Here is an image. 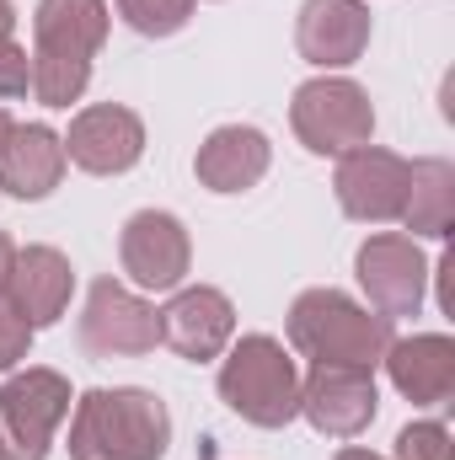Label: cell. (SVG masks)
<instances>
[{"mask_svg":"<svg viewBox=\"0 0 455 460\" xmlns=\"http://www.w3.org/2000/svg\"><path fill=\"white\" fill-rule=\"evenodd\" d=\"M380 364L391 369V385H397L413 407H445L455 396V343L445 332L402 338V343L386 348Z\"/></svg>","mask_w":455,"mask_h":460,"instance_id":"18","label":"cell"},{"mask_svg":"<svg viewBox=\"0 0 455 460\" xmlns=\"http://www.w3.org/2000/svg\"><path fill=\"white\" fill-rule=\"evenodd\" d=\"M407 182H413V161H402L380 145H359V150L338 155V172H333V193H338L343 215L364 220V226L402 220Z\"/></svg>","mask_w":455,"mask_h":460,"instance_id":"9","label":"cell"},{"mask_svg":"<svg viewBox=\"0 0 455 460\" xmlns=\"http://www.w3.org/2000/svg\"><path fill=\"white\" fill-rule=\"evenodd\" d=\"M65 177V139L49 123H11L0 139V188L22 204L49 199Z\"/></svg>","mask_w":455,"mask_h":460,"instance_id":"15","label":"cell"},{"mask_svg":"<svg viewBox=\"0 0 455 460\" xmlns=\"http://www.w3.org/2000/svg\"><path fill=\"white\" fill-rule=\"evenodd\" d=\"M333 460H380V456H370V450H359V445H343Z\"/></svg>","mask_w":455,"mask_h":460,"instance_id":"25","label":"cell"},{"mask_svg":"<svg viewBox=\"0 0 455 460\" xmlns=\"http://www.w3.org/2000/svg\"><path fill=\"white\" fill-rule=\"evenodd\" d=\"M59 139H65V161H76L92 177H118L145 155V123L118 102L81 108L70 118V134H59Z\"/></svg>","mask_w":455,"mask_h":460,"instance_id":"12","label":"cell"},{"mask_svg":"<svg viewBox=\"0 0 455 460\" xmlns=\"http://www.w3.org/2000/svg\"><path fill=\"white\" fill-rule=\"evenodd\" d=\"M391 343V316L348 300L343 289H306L290 305V348L306 353L311 364L375 369Z\"/></svg>","mask_w":455,"mask_h":460,"instance_id":"3","label":"cell"},{"mask_svg":"<svg viewBox=\"0 0 455 460\" xmlns=\"http://www.w3.org/2000/svg\"><path fill=\"white\" fill-rule=\"evenodd\" d=\"M161 316V343L172 353H183L188 364H204V358H220L236 332V305H230L226 289L215 284H193V289H177Z\"/></svg>","mask_w":455,"mask_h":460,"instance_id":"13","label":"cell"},{"mask_svg":"<svg viewBox=\"0 0 455 460\" xmlns=\"http://www.w3.org/2000/svg\"><path fill=\"white\" fill-rule=\"evenodd\" d=\"M402 220L413 235H434L445 241L455 220V166L429 155V161H413V182H407V204H402Z\"/></svg>","mask_w":455,"mask_h":460,"instance_id":"19","label":"cell"},{"mask_svg":"<svg viewBox=\"0 0 455 460\" xmlns=\"http://www.w3.org/2000/svg\"><path fill=\"white\" fill-rule=\"evenodd\" d=\"M108 38V0H38L32 11V97L43 108L81 102L92 59Z\"/></svg>","mask_w":455,"mask_h":460,"instance_id":"1","label":"cell"},{"mask_svg":"<svg viewBox=\"0 0 455 460\" xmlns=\"http://www.w3.org/2000/svg\"><path fill=\"white\" fill-rule=\"evenodd\" d=\"M300 412L311 418L317 434L327 439H353L375 423L380 396H375V375L370 369H348V364H317L300 380Z\"/></svg>","mask_w":455,"mask_h":460,"instance_id":"11","label":"cell"},{"mask_svg":"<svg viewBox=\"0 0 455 460\" xmlns=\"http://www.w3.org/2000/svg\"><path fill=\"white\" fill-rule=\"evenodd\" d=\"M70 418V380L59 369H22L0 385V456L49 460L54 429Z\"/></svg>","mask_w":455,"mask_h":460,"instance_id":"6","label":"cell"},{"mask_svg":"<svg viewBox=\"0 0 455 460\" xmlns=\"http://www.w3.org/2000/svg\"><path fill=\"white\" fill-rule=\"evenodd\" d=\"M76 332L92 358H145L161 343V316L150 300H139L118 279H97L86 289V311Z\"/></svg>","mask_w":455,"mask_h":460,"instance_id":"7","label":"cell"},{"mask_svg":"<svg viewBox=\"0 0 455 460\" xmlns=\"http://www.w3.org/2000/svg\"><path fill=\"white\" fill-rule=\"evenodd\" d=\"M118 257H123V273L139 284V289H177L193 268V241L177 215L166 209H139L129 215V226L118 235Z\"/></svg>","mask_w":455,"mask_h":460,"instance_id":"10","label":"cell"},{"mask_svg":"<svg viewBox=\"0 0 455 460\" xmlns=\"http://www.w3.org/2000/svg\"><path fill=\"white\" fill-rule=\"evenodd\" d=\"M290 123H295V139L311 155H348V150L375 139L370 92L359 81H343V75L306 81L295 92V102H290Z\"/></svg>","mask_w":455,"mask_h":460,"instance_id":"5","label":"cell"},{"mask_svg":"<svg viewBox=\"0 0 455 460\" xmlns=\"http://www.w3.org/2000/svg\"><path fill=\"white\" fill-rule=\"evenodd\" d=\"M118 16L139 32V38H172L188 27L193 0H118Z\"/></svg>","mask_w":455,"mask_h":460,"instance_id":"20","label":"cell"},{"mask_svg":"<svg viewBox=\"0 0 455 460\" xmlns=\"http://www.w3.org/2000/svg\"><path fill=\"white\" fill-rule=\"evenodd\" d=\"M295 49L300 59L343 70L370 49V5L364 0H306L295 16Z\"/></svg>","mask_w":455,"mask_h":460,"instance_id":"14","label":"cell"},{"mask_svg":"<svg viewBox=\"0 0 455 460\" xmlns=\"http://www.w3.org/2000/svg\"><path fill=\"white\" fill-rule=\"evenodd\" d=\"M70 289H76V273H70V257L59 246H22L16 262H11V284H5V300L38 327H54L70 305Z\"/></svg>","mask_w":455,"mask_h":460,"instance_id":"16","label":"cell"},{"mask_svg":"<svg viewBox=\"0 0 455 460\" xmlns=\"http://www.w3.org/2000/svg\"><path fill=\"white\" fill-rule=\"evenodd\" d=\"M5 134H11V113H5V108H0V139H5Z\"/></svg>","mask_w":455,"mask_h":460,"instance_id":"27","label":"cell"},{"mask_svg":"<svg viewBox=\"0 0 455 460\" xmlns=\"http://www.w3.org/2000/svg\"><path fill=\"white\" fill-rule=\"evenodd\" d=\"M220 402L252 429H284L300 412V369L279 338L252 332L220 364Z\"/></svg>","mask_w":455,"mask_h":460,"instance_id":"4","label":"cell"},{"mask_svg":"<svg viewBox=\"0 0 455 460\" xmlns=\"http://www.w3.org/2000/svg\"><path fill=\"white\" fill-rule=\"evenodd\" d=\"M359 268V289L370 295V311L380 316H418L424 305V284H429V257L418 246V235H397V230H380L359 246L353 257Z\"/></svg>","mask_w":455,"mask_h":460,"instance_id":"8","label":"cell"},{"mask_svg":"<svg viewBox=\"0 0 455 460\" xmlns=\"http://www.w3.org/2000/svg\"><path fill=\"white\" fill-rule=\"evenodd\" d=\"M27 348H32V322L0 295V369H16L27 358Z\"/></svg>","mask_w":455,"mask_h":460,"instance_id":"23","label":"cell"},{"mask_svg":"<svg viewBox=\"0 0 455 460\" xmlns=\"http://www.w3.org/2000/svg\"><path fill=\"white\" fill-rule=\"evenodd\" d=\"M268 161H273V145H268L263 128H252V123H226V128H215V134L199 145L193 172H199V182H204L210 193H246V188H257V182L268 177Z\"/></svg>","mask_w":455,"mask_h":460,"instance_id":"17","label":"cell"},{"mask_svg":"<svg viewBox=\"0 0 455 460\" xmlns=\"http://www.w3.org/2000/svg\"><path fill=\"white\" fill-rule=\"evenodd\" d=\"M11 262H16V241L0 230V295H5V284H11Z\"/></svg>","mask_w":455,"mask_h":460,"instance_id":"24","label":"cell"},{"mask_svg":"<svg viewBox=\"0 0 455 460\" xmlns=\"http://www.w3.org/2000/svg\"><path fill=\"white\" fill-rule=\"evenodd\" d=\"M172 445V412L156 391L113 385L86 391L70 418V460H161Z\"/></svg>","mask_w":455,"mask_h":460,"instance_id":"2","label":"cell"},{"mask_svg":"<svg viewBox=\"0 0 455 460\" xmlns=\"http://www.w3.org/2000/svg\"><path fill=\"white\" fill-rule=\"evenodd\" d=\"M397 460H451L445 423H407L397 434Z\"/></svg>","mask_w":455,"mask_h":460,"instance_id":"21","label":"cell"},{"mask_svg":"<svg viewBox=\"0 0 455 460\" xmlns=\"http://www.w3.org/2000/svg\"><path fill=\"white\" fill-rule=\"evenodd\" d=\"M27 92H32V59L11 32H0V102L27 97Z\"/></svg>","mask_w":455,"mask_h":460,"instance_id":"22","label":"cell"},{"mask_svg":"<svg viewBox=\"0 0 455 460\" xmlns=\"http://www.w3.org/2000/svg\"><path fill=\"white\" fill-rule=\"evenodd\" d=\"M16 27V5L11 0H0V32H11Z\"/></svg>","mask_w":455,"mask_h":460,"instance_id":"26","label":"cell"},{"mask_svg":"<svg viewBox=\"0 0 455 460\" xmlns=\"http://www.w3.org/2000/svg\"><path fill=\"white\" fill-rule=\"evenodd\" d=\"M0 460H5V456H0Z\"/></svg>","mask_w":455,"mask_h":460,"instance_id":"28","label":"cell"}]
</instances>
